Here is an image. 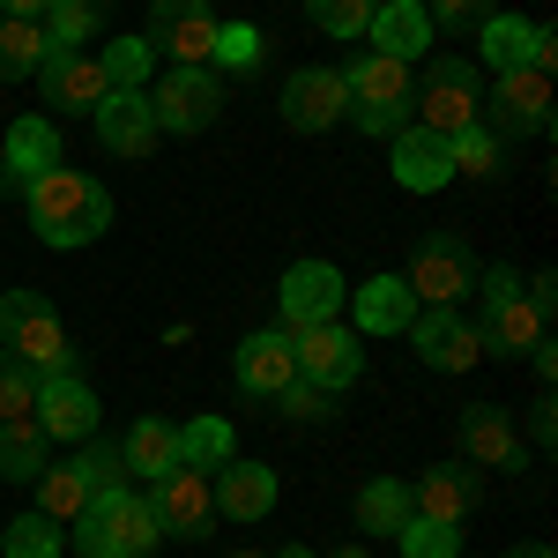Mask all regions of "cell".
Instances as JSON below:
<instances>
[{
    "instance_id": "cell-1",
    "label": "cell",
    "mask_w": 558,
    "mask_h": 558,
    "mask_svg": "<svg viewBox=\"0 0 558 558\" xmlns=\"http://www.w3.org/2000/svg\"><path fill=\"white\" fill-rule=\"evenodd\" d=\"M23 209H31V231H38L45 246H89V239H105V223H112V194L83 179L75 165H52L23 186Z\"/></svg>"
},
{
    "instance_id": "cell-2",
    "label": "cell",
    "mask_w": 558,
    "mask_h": 558,
    "mask_svg": "<svg viewBox=\"0 0 558 558\" xmlns=\"http://www.w3.org/2000/svg\"><path fill=\"white\" fill-rule=\"evenodd\" d=\"M75 551L83 558H149L157 551V514L142 492H97L83 514H75Z\"/></svg>"
},
{
    "instance_id": "cell-3",
    "label": "cell",
    "mask_w": 558,
    "mask_h": 558,
    "mask_svg": "<svg viewBox=\"0 0 558 558\" xmlns=\"http://www.w3.org/2000/svg\"><path fill=\"white\" fill-rule=\"evenodd\" d=\"M410 112L432 134H462L484 120V83H476V60H432L425 89H410Z\"/></svg>"
},
{
    "instance_id": "cell-4",
    "label": "cell",
    "mask_w": 558,
    "mask_h": 558,
    "mask_svg": "<svg viewBox=\"0 0 558 558\" xmlns=\"http://www.w3.org/2000/svg\"><path fill=\"white\" fill-rule=\"evenodd\" d=\"M402 283L417 291V305H454L462 291H476V254L454 231H425L410 268H402Z\"/></svg>"
},
{
    "instance_id": "cell-5",
    "label": "cell",
    "mask_w": 558,
    "mask_h": 558,
    "mask_svg": "<svg viewBox=\"0 0 558 558\" xmlns=\"http://www.w3.org/2000/svg\"><path fill=\"white\" fill-rule=\"evenodd\" d=\"M149 112H157V134H202L216 128V112H223V83H216V68H172L157 97H149Z\"/></svg>"
},
{
    "instance_id": "cell-6",
    "label": "cell",
    "mask_w": 558,
    "mask_h": 558,
    "mask_svg": "<svg viewBox=\"0 0 558 558\" xmlns=\"http://www.w3.org/2000/svg\"><path fill=\"white\" fill-rule=\"evenodd\" d=\"M291 350H299V380L313 387H350L357 373H365V343H357V328H343V320H320V328H299L291 336Z\"/></svg>"
},
{
    "instance_id": "cell-7",
    "label": "cell",
    "mask_w": 558,
    "mask_h": 558,
    "mask_svg": "<svg viewBox=\"0 0 558 558\" xmlns=\"http://www.w3.org/2000/svg\"><path fill=\"white\" fill-rule=\"evenodd\" d=\"M484 120H492L499 142H507V134H544L551 128V75H544V68H507L499 89L484 97Z\"/></svg>"
},
{
    "instance_id": "cell-8",
    "label": "cell",
    "mask_w": 558,
    "mask_h": 558,
    "mask_svg": "<svg viewBox=\"0 0 558 558\" xmlns=\"http://www.w3.org/2000/svg\"><path fill=\"white\" fill-rule=\"evenodd\" d=\"M417 357H425L432 373H470L476 357H484V336H476V320H462L454 305H417V320L402 328Z\"/></svg>"
},
{
    "instance_id": "cell-9",
    "label": "cell",
    "mask_w": 558,
    "mask_h": 558,
    "mask_svg": "<svg viewBox=\"0 0 558 558\" xmlns=\"http://www.w3.org/2000/svg\"><path fill=\"white\" fill-rule=\"evenodd\" d=\"M149 514H157V536H209V521H216V492H209V476L202 470H165L157 476V492H149Z\"/></svg>"
},
{
    "instance_id": "cell-10",
    "label": "cell",
    "mask_w": 558,
    "mask_h": 558,
    "mask_svg": "<svg viewBox=\"0 0 558 558\" xmlns=\"http://www.w3.org/2000/svg\"><path fill=\"white\" fill-rule=\"evenodd\" d=\"M97 410H105V402H97V387H89L83 373H45L31 417H38L45 439H75V447H83L89 432H97Z\"/></svg>"
},
{
    "instance_id": "cell-11",
    "label": "cell",
    "mask_w": 558,
    "mask_h": 558,
    "mask_svg": "<svg viewBox=\"0 0 558 558\" xmlns=\"http://www.w3.org/2000/svg\"><path fill=\"white\" fill-rule=\"evenodd\" d=\"M149 45H165L179 68H209L216 8L209 0H157V8H149Z\"/></svg>"
},
{
    "instance_id": "cell-12",
    "label": "cell",
    "mask_w": 558,
    "mask_h": 558,
    "mask_svg": "<svg viewBox=\"0 0 558 558\" xmlns=\"http://www.w3.org/2000/svg\"><path fill=\"white\" fill-rule=\"evenodd\" d=\"M276 305H283V328H291V336H299V328H320V320L343 313V276H336L328 260H299V268L276 283Z\"/></svg>"
},
{
    "instance_id": "cell-13",
    "label": "cell",
    "mask_w": 558,
    "mask_h": 558,
    "mask_svg": "<svg viewBox=\"0 0 558 558\" xmlns=\"http://www.w3.org/2000/svg\"><path fill=\"white\" fill-rule=\"evenodd\" d=\"M97 142L112 157H149L157 149V112H149V89H105L97 97Z\"/></svg>"
},
{
    "instance_id": "cell-14",
    "label": "cell",
    "mask_w": 558,
    "mask_h": 558,
    "mask_svg": "<svg viewBox=\"0 0 558 558\" xmlns=\"http://www.w3.org/2000/svg\"><path fill=\"white\" fill-rule=\"evenodd\" d=\"M350 112V89L336 68H299L291 83H283V120L299 134H320V128H336Z\"/></svg>"
},
{
    "instance_id": "cell-15",
    "label": "cell",
    "mask_w": 558,
    "mask_h": 558,
    "mask_svg": "<svg viewBox=\"0 0 558 558\" xmlns=\"http://www.w3.org/2000/svg\"><path fill=\"white\" fill-rule=\"evenodd\" d=\"M299 380V350H291V328H260V336H246L239 343V387L246 395H283V387Z\"/></svg>"
},
{
    "instance_id": "cell-16",
    "label": "cell",
    "mask_w": 558,
    "mask_h": 558,
    "mask_svg": "<svg viewBox=\"0 0 558 558\" xmlns=\"http://www.w3.org/2000/svg\"><path fill=\"white\" fill-rule=\"evenodd\" d=\"M38 75H45V105H52V112H97V97H105L97 60H89V52H75V45H52Z\"/></svg>"
},
{
    "instance_id": "cell-17",
    "label": "cell",
    "mask_w": 558,
    "mask_h": 558,
    "mask_svg": "<svg viewBox=\"0 0 558 558\" xmlns=\"http://www.w3.org/2000/svg\"><path fill=\"white\" fill-rule=\"evenodd\" d=\"M476 336H484V357H529V350L551 336V313H536V305L514 291L507 305H484Z\"/></svg>"
},
{
    "instance_id": "cell-18",
    "label": "cell",
    "mask_w": 558,
    "mask_h": 558,
    "mask_svg": "<svg viewBox=\"0 0 558 558\" xmlns=\"http://www.w3.org/2000/svg\"><path fill=\"white\" fill-rule=\"evenodd\" d=\"M395 186H410V194H439L447 179H454V157H447V134L432 128H402L395 134Z\"/></svg>"
},
{
    "instance_id": "cell-19",
    "label": "cell",
    "mask_w": 558,
    "mask_h": 558,
    "mask_svg": "<svg viewBox=\"0 0 558 558\" xmlns=\"http://www.w3.org/2000/svg\"><path fill=\"white\" fill-rule=\"evenodd\" d=\"M365 38H373V52H387V60H425L432 52V15L417 8V0H380L373 8V23H365Z\"/></svg>"
},
{
    "instance_id": "cell-20",
    "label": "cell",
    "mask_w": 558,
    "mask_h": 558,
    "mask_svg": "<svg viewBox=\"0 0 558 558\" xmlns=\"http://www.w3.org/2000/svg\"><path fill=\"white\" fill-rule=\"evenodd\" d=\"M60 165V128L52 120H15V128H0V179H15V186H31L38 172Z\"/></svg>"
},
{
    "instance_id": "cell-21",
    "label": "cell",
    "mask_w": 558,
    "mask_h": 558,
    "mask_svg": "<svg viewBox=\"0 0 558 558\" xmlns=\"http://www.w3.org/2000/svg\"><path fill=\"white\" fill-rule=\"evenodd\" d=\"M209 492H216V514L223 521H260L276 507V470L268 462H223Z\"/></svg>"
},
{
    "instance_id": "cell-22",
    "label": "cell",
    "mask_w": 558,
    "mask_h": 558,
    "mask_svg": "<svg viewBox=\"0 0 558 558\" xmlns=\"http://www.w3.org/2000/svg\"><path fill=\"white\" fill-rule=\"evenodd\" d=\"M0 343L15 350L38 380H45V373H75V343H68V328H60V313H52V305H45V313H31V320H23L15 336H0Z\"/></svg>"
},
{
    "instance_id": "cell-23",
    "label": "cell",
    "mask_w": 558,
    "mask_h": 558,
    "mask_svg": "<svg viewBox=\"0 0 558 558\" xmlns=\"http://www.w3.org/2000/svg\"><path fill=\"white\" fill-rule=\"evenodd\" d=\"M410 320H417V291H410L402 276L357 283V328H365V336H402Z\"/></svg>"
},
{
    "instance_id": "cell-24",
    "label": "cell",
    "mask_w": 558,
    "mask_h": 558,
    "mask_svg": "<svg viewBox=\"0 0 558 558\" xmlns=\"http://www.w3.org/2000/svg\"><path fill=\"white\" fill-rule=\"evenodd\" d=\"M462 447H470V462H484V470H521L514 425H507V410H492V402H470V410H462Z\"/></svg>"
},
{
    "instance_id": "cell-25",
    "label": "cell",
    "mask_w": 558,
    "mask_h": 558,
    "mask_svg": "<svg viewBox=\"0 0 558 558\" xmlns=\"http://www.w3.org/2000/svg\"><path fill=\"white\" fill-rule=\"evenodd\" d=\"M350 89V105H410V68L387 52H357L350 68H336Z\"/></svg>"
},
{
    "instance_id": "cell-26",
    "label": "cell",
    "mask_w": 558,
    "mask_h": 558,
    "mask_svg": "<svg viewBox=\"0 0 558 558\" xmlns=\"http://www.w3.org/2000/svg\"><path fill=\"white\" fill-rule=\"evenodd\" d=\"M120 454H128V476H157L179 470V425H165V417H134L128 432H120Z\"/></svg>"
},
{
    "instance_id": "cell-27",
    "label": "cell",
    "mask_w": 558,
    "mask_h": 558,
    "mask_svg": "<svg viewBox=\"0 0 558 558\" xmlns=\"http://www.w3.org/2000/svg\"><path fill=\"white\" fill-rule=\"evenodd\" d=\"M52 38H45L38 15H0V83H23V75H38Z\"/></svg>"
},
{
    "instance_id": "cell-28",
    "label": "cell",
    "mask_w": 558,
    "mask_h": 558,
    "mask_svg": "<svg viewBox=\"0 0 558 558\" xmlns=\"http://www.w3.org/2000/svg\"><path fill=\"white\" fill-rule=\"evenodd\" d=\"M476 52H484V68H499V75H507V68H529V60H536V23H529V15H484V45H476Z\"/></svg>"
},
{
    "instance_id": "cell-29",
    "label": "cell",
    "mask_w": 558,
    "mask_h": 558,
    "mask_svg": "<svg viewBox=\"0 0 558 558\" xmlns=\"http://www.w3.org/2000/svg\"><path fill=\"white\" fill-rule=\"evenodd\" d=\"M45 447H52V439L38 432V417H8V425H0V476H8V484H31V476L52 462Z\"/></svg>"
},
{
    "instance_id": "cell-30",
    "label": "cell",
    "mask_w": 558,
    "mask_h": 558,
    "mask_svg": "<svg viewBox=\"0 0 558 558\" xmlns=\"http://www.w3.org/2000/svg\"><path fill=\"white\" fill-rule=\"evenodd\" d=\"M410 514H425V521H454V529H462V514H470V476H454V470H425L417 484H410Z\"/></svg>"
},
{
    "instance_id": "cell-31",
    "label": "cell",
    "mask_w": 558,
    "mask_h": 558,
    "mask_svg": "<svg viewBox=\"0 0 558 558\" xmlns=\"http://www.w3.org/2000/svg\"><path fill=\"white\" fill-rule=\"evenodd\" d=\"M31 484H38V514H52V521H75L89 499H97V492H89V476L75 470V462H45Z\"/></svg>"
},
{
    "instance_id": "cell-32",
    "label": "cell",
    "mask_w": 558,
    "mask_h": 558,
    "mask_svg": "<svg viewBox=\"0 0 558 558\" xmlns=\"http://www.w3.org/2000/svg\"><path fill=\"white\" fill-rule=\"evenodd\" d=\"M410 521V484L402 476H373L365 492H357V529L365 536H395Z\"/></svg>"
},
{
    "instance_id": "cell-33",
    "label": "cell",
    "mask_w": 558,
    "mask_h": 558,
    "mask_svg": "<svg viewBox=\"0 0 558 558\" xmlns=\"http://www.w3.org/2000/svg\"><path fill=\"white\" fill-rule=\"evenodd\" d=\"M105 8H112V0H45V38L52 45H75V52H83L89 38H97V23H105Z\"/></svg>"
},
{
    "instance_id": "cell-34",
    "label": "cell",
    "mask_w": 558,
    "mask_h": 558,
    "mask_svg": "<svg viewBox=\"0 0 558 558\" xmlns=\"http://www.w3.org/2000/svg\"><path fill=\"white\" fill-rule=\"evenodd\" d=\"M179 462H186V470H223V462H231V425H223V417H194V425H179Z\"/></svg>"
},
{
    "instance_id": "cell-35",
    "label": "cell",
    "mask_w": 558,
    "mask_h": 558,
    "mask_svg": "<svg viewBox=\"0 0 558 558\" xmlns=\"http://www.w3.org/2000/svg\"><path fill=\"white\" fill-rule=\"evenodd\" d=\"M149 38H112V45H97V75H105V89H142L149 83Z\"/></svg>"
},
{
    "instance_id": "cell-36",
    "label": "cell",
    "mask_w": 558,
    "mask_h": 558,
    "mask_svg": "<svg viewBox=\"0 0 558 558\" xmlns=\"http://www.w3.org/2000/svg\"><path fill=\"white\" fill-rule=\"evenodd\" d=\"M395 544H402V558H462V529H454V521L410 514L402 529H395Z\"/></svg>"
},
{
    "instance_id": "cell-37",
    "label": "cell",
    "mask_w": 558,
    "mask_h": 558,
    "mask_svg": "<svg viewBox=\"0 0 558 558\" xmlns=\"http://www.w3.org/2000/svg\"><path fill=\"white\" fill-rule=\"evenodd\" d=\"M60 544H68V536H60V521H52V514H15V521H8V536H0V551H8V558H60Z\"/></svg>"
},
{
    "instance_id": "cell-38",
    "label": "cell",
    "mask_w": 558,
    "mask_h": 558,
    "mask_svg": "<svg viewBox=\"0 0 558 558\" xmlns=\"http://www.w3.org/2000/svg\"><path fill=\"white\" fill-rule=\"evenodd\" d=\"M447 157H454V172H462V179H492V172H499V134L476 120V128L447 134Z\"/></svg>"
},
{
    "instance_id": "cell-39",
    "label": "cell",
    "mask_w": 558,
    "mask_h": 558,
    "mask_svg": "<svg viewBox=\"0 0 558 558\" xmlns=\"http://www.w3.org/2000/svg\"><path fill=\"white\" fill-rule=\"evenodd\" d=\"M75 470L89 476V492H120V484H128V454H120V439H97V432H89Z\"/></svg>"
},
{
    "instance_id": "cell-40",
    "label": "cell",
    "mask_w": 558,
    "mask_h": 558,
    "mask_svg": "<svg viewBox=\"0 0 558 558\" xmlns=\"http://www.w3.org/2000/svg\"><path fill=\"white\" fill-rule=\"evenodd\" d=\"M31 410H38V373L15 350H0V425L8 417H31Z\"/></svg>"
},
{
    "instance_id": "cell-41",
    "label": "cell",
    "mask_w": 558,
    "mask_h": 558,
    "mask_svg": "<svg viewBox=\"0 0 558 558\" xmlns=\"http://www.w3.org/2000/svg\"><path fill=\"white\" fill-rule=\"evenodd\" d=\"M305 15H313V31H328V38H365L373 0H305Z\"/></svg>"
},
{
    "instance_id": "cell-42",
    "label": "cell",
    "mask_w": 558,
    "mask_h": 558,
    "mask_svg": "<svg viewBox=\"0 0 558 558\" xmlns=\"http://www.w3.org/2000/svg\"><path fill=\"white\" fill-rule=\"evenodd\" d=\"M216 68H239V75H246V68H260V31L254 23H216V52H209Z\"/></svg>"
},
{
    "instance_id": "cell-43",
    "label": "cell",
    "mask_w": 558,
    "mask_h": 558,
    "mask_svg": "<svg viewBox=\"0 0 558 558\" xmlns=\"http://www.w3.org/2000/svg\"><path fill=\"white\" fill-rule=\"evenodd\" d=\"M276 402H283L291 417H328V410H336V402H328V387H313V380H291Z\"/></svg>"
},
{
    "instance_id": "cell-44",
    "label": "cell",
    "mask_w": 558,
    "mask_h": 558,
    "mask_svg": "<svg viewBox=\"0 0 558 558\" xmlns=\"http://www.w3.org/2000/svg\"><path fill=\"white\" fill-rule=\"evenodd\" d=\"M31 313H45L38 291H8V299H0V336H15V328H23Z\"/></svg>"
},
{
    "instance_id": "cell-45",
    "label": "cell",
    "mask_w": 558,
    "mask_h": 558,
    "mask_svg": "<svg viewBox=\"0 0 558 558\" xmlns=\"http://www.w3.org/2000/svg\"><path fill=\"white\" fill-rule=\"evenodd\" d=\"M425 15H432V23H484V15H492V0H432Z\"/></svg>"
},
{
    "instance_id": "cell-46",
    "label": "cell",
    "mask_w": 558,
    "mask_h": 558,
    "mask_svg": "<svg viewBox=\"0 0 558 558\" xmlns=\"http://www.w3.org/2000/svg\"><path fill=\"white\" fill-rule=\"evenodd\" d=\"M476 291H484V305H507L521 291V276H514V268H484V276H476Z\"/></svg>"
},
{
    "instance_id": "cell-47",
    "label": "cell",
    "mask_w": 558,
    "mask_h": 558,
    "mask_svg": "<svg viewBox=\"0 0 558 558\" xmlns=\"http://www.w3.org/2000/svg\"><path fill=\"white\" fill-rule=\"evenodd\" d=\"M551 432H558V410H551V387L536 395V447H551Z\"/></svg>"
},
{
    "instance_id": "cell-48",
    "label": "cell",
    "mask_w": 558,
    "mask_h": 558,
    "mask_svg": "<svg viewBox=\"0 0 558 558\" xmlns=\"http://www.w3.org/2000/svg\"><path fill=\"white\" fill-rule=\"evenodd\" d=\"M529 357H536V373H544V387H551V373H558V343H551V336H544V343L529 350Z\"/></svg>"
},
{
    "instance_id": "cell-49",
    "label": "cell",
    "mask_w": 558,
    "mask_h": 558,
    "mask_svg": "<svg viewBox=\"0 0 558 558\" xmlns=\"http://www.w3.org/2000/svg\"><path fill=\"white\" fill-rule=\"evenodd\" d=\"M0 15H45V0H0Z\"/></svg>"
},
{
    "instance_id": "cell-50",
    "label": "cell",
    "mask_w": 558,
    "mask_h": 558,
    "mask_svg": "<svg viewBox=\"0 0 558 558\" xmlns=\"http://www.w3.org/2000/svg\"><path fill=\"white\" fill-rule=\"evenodd\" d=\"M507 558H558V551H551V544H514Z\"/></svg>"
},
{
    "instance_id": "cell-51",
    "label": "cell",
    "mask_w": 558,
    "mask_h": 558,
    "mask_svg": "<svg viewBox=\"0 0 558 558\" xmlns=\"http://www.w3.org/2000/svg\"><path fill=\"white\" fill-rule=\"evenodd\" d=\"M276 558H313V551H305V544H283V551H276Z\"/></svg>"
},
{
    "instance_id": "cell-52",
    "label": "cell",
    "mask_w": 558,
    "mask_h": 558,
    "mask_svg": "<svg viewBox=\"0 0 558 558\" xmlns=\"http://www.w3.org/2000/svg\"><path fill=\"white\" fill-rule=\"evenodd\" d=\"M336 558H365V551H357V544H343V551H336Z\"/></svg>"
},
{
    "instance_id": "cell-53",
    "label": "cell",
    "mask_w": 558,
    "mask_h": 558,
    "mask_svg": "<svg viewBox=\"0 0 558 558\" xmlns=\"http://www.w3.org/2000/svg\"><path fill=\"white\" fill-rule=\"evenodd\" d=\"M231 558H268V551H231Z\"/></svg>"
},
{
    "instance_id": "cell-54",
    "label": "cell",
    "mask_w": 558,
    "mask_h": 558,
    "mask_svg": "<svg viewBox=\"0 0 558 558\" xmlns=\"http://www.w3.org/2000/svg\"><path fill=\"white\" fill-rule=\"evenodd\" d=\"M0 194H8V179H0Z\"/></svg>"
},
{
    "instance_id": "cell-55",
    "label": "cell",
    "mask_w": 558,
    "mask_h": 558,
    "mask_svg": "<svg viewBox=\"0 0 558 558\" xmlns=\"http://www.w3.org/2000/svg\"><path fill=\"white\" fill-rule=\"evenodd\" d=\"M373 8H380V0H373Z\"/></svg>"
}]
</instances>
